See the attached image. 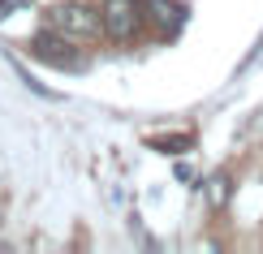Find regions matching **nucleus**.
I'll list each match as a JSON object with an SVG mask.
<instances>
[{
    "mask_svg": "<svg viewBox=\"0 0 263 254\" xmlns=\"http://www.w3.org/2000/svg\"><path fill=\"white\" fill-rule=\"evenodd\" d=\"M156 147H164V151H181V147H190V138H156Z\"/></svg>",
    "mask_w": 263,
    "mask_h": 254,
    "instance_id": "20e7f679",
    "label": "nucleus"
},
{
    "mask_svg": "<svg viewBox=\"0 0 263 254\" xmlns=\"http://www.w3.org/2000/svg\"><path fill=\"white\" fill-rule=\"evenodd\" d=\"M48 22H52V30L69 35L73 43L100 39V35H104V13H100V9H91L86 0H65V5L48 9Z\"/></svg>",
    "mask_w": 263,
    "mask_h": 254,
    "instance_id": "f257e3e1",
    "label": "nucleus"
},
{
    "mask_svg": "<svg viewBox=\"0 0 263 254\" xmlns=\"http://www.w3.org/2000/svg\"><path fill=\"white\" fill-rule=\"evenodd\" d=\"M30 56L48 61V65H61V69H82V52L73 48V39L61 35V30H52V35H35V39H30Z\"/></svg>",
    "mask_w": 263,
    "mask_h": 254,
    "instance_id": "7ed1b4c3",
    "label": "nucleus"
},
{
    "mask_svg": "<svg viewBox=\"0 0 263 254\" xmlns=\"http://www.w3.org/2000/svg\"><path fill=\"white\" fill-rule=\"evenodd\" d=\"M100 13H104V35H112L117 43H129L142 30V22H147L138 0H104Z\"/></svg>",
    "mask_w": 263,
    "mask_h": 254,
    "instance_id": "f03ea898",
    "label": "nucleus"
}]
</instances>
